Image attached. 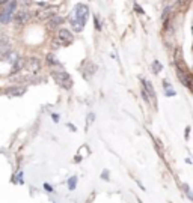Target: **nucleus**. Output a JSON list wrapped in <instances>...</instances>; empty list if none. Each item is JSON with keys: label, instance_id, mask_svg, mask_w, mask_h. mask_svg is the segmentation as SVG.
Instances as JSON below:
<instances>
[{"label": "nucleus", "instance_id": "nucleus-7", "mask_svg": "<svg viewBox=\"0 0 193 203\" xmlns=\"http://www.w3.org/2000/svg\"><path fill=\"white\" fill-rule=\"evenodd\" d=\"M6 93L9 96H21V95L26 93V89L24 87H11V89H8Z\"/></svg>", "mask_w": 193, "mask_h": 203}, {"label": "nucleus", "instance_id": "nucleus-12", "mask_svg": "<svg viewBox=\"0 0 193 203\" xmlns=\"http://www.w3.org/2000/svg\"><path fill=\"white\" fill-rule=\"evenodd\" d=\"M3 59L5 60H8V62H12V63H15V60L18 59L17 57V53L15 51H8L5 56H3Z\"/></svg>", "mask_w": 193, "mask_h": 203}, {"label": "nucleus", "instance_id": "nucleus-20", "mask_svg": "<svg viewBox=\"0 0 193 203\" xmlns=\"http://www.w3.org/2000/svg\"><path fill=\"white\" fill-rule=\"evenodd\" d=\"M45 190H48V191H51V186L48 185V184H45Z\"/></svg>", "mask_w": 193, "mask_h": 203}, {"label": "nucleus", "instance_id": "nucleus-15", "mask_svg": "<svg viewBox=\"0 0 193 203\" xmlns=\"http://www.w3.org/2000/svg\"><path fill=\"white\" fill-rule=\"evenodd\" d=\"M8 47H9V42L6 39H2V41H0V53L8 51Z\"/></svg>", "mask_w": 193, "mask_h": 203}, {"label": "nucleus", "instance_id": "nucleus-13", "mask_svg": "<svg viewBox=\"0 0 193 203\" xmlns=\"http://www.w3.org/2000/svg\"><path fill=\"white\" fill-rule=\"evenodd\" d=\"M71 26H73V29H74L76 32H80V30L83 29V26L80 24V23L77 21L76 18H71Z\"/></svg>", "mask_w": 193, "mask_h": 203}, {"label": "nucleus", "instance_id": "nucleus-5", "mask_svg": "<svg viewBox=\"0 0 193 203\" xmlns=\"http://www.w3.org/2000/svg\"><path fill=\"white\" fill-rule=\"evenodd\" d=\"M26 66L29 69V72L35 74V72H38V71L41 69V63H39V60L36 59V57H30V59L26 62Z\"/></svg>", "mask_w": 193, "mask_h": 203}, {"label": "nucleus", "instance_id": "nucleus-6", "mask_svg": "<svg viewBox=\"0 0 193 203\" xmlns=\"http://www.w3.org/2000/svg\"><path fill=\"white\" fill-rule=\"evenodd\" d=\"M62 21H63V18L60 17V15H54L50 20H47V26H48V29H54V27L62 24Z\"/></svg>", "mask_w": 193, "mask_h": 203}, {"label": "nucleus", "instance_id": "nucleus-2", "mask_svg": "<svg viewBox=\"0 0 193 203\" xmlns=\"http://www.w3.org/2000/svg\"><path fill=\"white\" fill-rule=\"evenodd\" d=\"M53 77L56 78V81H58L60 86H63L65 89H69L71 86H73V80H71V77L68 75L65 71H59V72H53Z\"/></svg>", "mask_w": 193, "mask_h": 203}, {"label": "nucleus", "instance_id": "nucleus-21", "mask_svg": "<svg viewBox=\"0 0 193 203\" xmlns=\"http://www.w3.org/2000/svg\"><path fill=\"white\" fill-rule=\"evenodd\" d=\"M0 14H2V9H0Z\"/></svg>", "mask_w": 193, "mask_h": 203}, {"label": "nucleus", "instance_id": "nucleus-18", "mask_svg": "<svg viewBox=\"0 0 193 203\" xmlns=\"http://www.w3.org/2000/svg\"><path fill=\"white\" fill-rule=\"evenodd\" d=\"M136 11L139 12V14H143V11H142V8L139 6V5H136Z\"/></svg>", "mask_w": 193, "mask_h": 203}, {"label": "nucleus", "instance_id": "nucleus-11", "mask_svg": "<svg viewBox=\"0 0 193 203\" xmlns=\"http://www.w3.org/2000/svg\"><path fill=\"white\" fill-rule=\"evenodd\" d=\"M24 65H26V60L18 57V59L15 60V63H14V72H20V71L24 68Z\"/></svg>", "mask_w": 193, "mask_h": 203}, {"label": "nucleus", "instance_id": "nucleus-1", "mask_svg": "<svg viewBox=\"0 0 193 203\" xmlns=\"http://www.w3.org/2000/svg\"><path fill=\"white\" fill-rule=\"evenodd\" d=\"M58 6H47V8L41 9V11H36L35 14V18L38 20H50L51 17L58 15Z\"/></svg>", "mask_w": 193, "mask_h": 203}, {"label": "nucleus", "instance_id": "nucleus-19", "mask_svg": "<svg viewBox=\"0 0 193 203\" xmlns=\"http://www.w3.org/2000/svg\"><path fill=\"white\" fill-rule=\"evenodd\" d=\"M95 27H97V29H101V26H100V23H98V18L95 17Z\"/></svg>", "mask_w": 193, "mask_h": 203}, {"label": "nucleus", "instance_id": "nucleus-14", "mask_svg": "<svg viewBox=\"0 0 193 203\" xmlns=\"http://www.w3.org/2000/svg\"><path fill=\"white\" fill-rule=\"evenodd\" d=\"M175 62L178 65H180V62L183 63V53H181L180 48H175Z\"/></svg>", "mask_w": 193, "mask_h": 203}, {"label": "nucleus", "instance_id": "nucleus-9", "mask_svg": "<svg viewBox=\"0 0 193 203\" xmlns=\"http://www.w3.org/2000/svg\"><path fill=\"white\" fill-rule=\"evenodd\" d=\"M143 90L146 92V95H148L150 98H154V96H155V95H154V87H152L151 83H150V81H146V80L143 81Z\"/></svg>", "mask_w": 193, "mask_h": 203}, {"label": "nucleus", "instance_id": "nucleus-3", "mask_svg": "<svg viewBox=\"0 0 193 203\" xmlns=\"http://www.w3.org/2000/svg\"><path fill=\"white\" fill-rule=\"evenodd\" d=\"M88 15H89V8L86 5H79L76 9V20L80 23L82 26L86 24V20H88Z\"/></svg>", "mask_w": 193, "mask_h": 203}, {"label": "nucleus", "instance_id": "nucleus-4", "mask_svg": "<svg viewBox=\"0 0 193 203\" xmlns=\"http://www.w3.org/2000/svg\"><path fill=\"white\" fill-rule=\"evenodd\" d=\"M30 20V12L27 11V9H20L15 12V15H14V21L17 23V24H24Z\"/></svg>", "mask_w": 193, "mask_h": 203}, {"label": "nucleus", "instance_id": "nucleus-8", "mask_svg": "<svg viewBox=\"0 0 193 203\" xmlns=\"http://www.w3.org/2000/svg\"><path fill=\"white\" fill-rule=\"evenodd\" d=\"M56 36L65 39V41H68V42H73V33H71L69 30H67V29H60V32H59Z\"/></svg>", "mask_w": 193, "mask_h": 203}, {"label": "nucleus", "instance_id": "nucleus-16", "mask_svg": "<svg viewBox=\"0 0 193 203\" xmlns=\"http://www.w3.org/2000/svg\"><path fill=\"white\" fill-rule=\"evenodd\" d=\"M152 71H154L155 74H157V72H160V71H161V63L155 60V62L152 63Z\"/></svg>", "mask_w": 193, "mask_h": 203}, {"label": "nucleus", "instance_id": "nucleus-10", "mask_svg": "<svg viewBox=\"0 0 193 203\" xmlns=\"http://www.w3.org/2000/svg\"><path fill=\"white\" fill-rule=\"evenodd\" d=\"M69 44L71 42H68V41L59 38V36H56V38L53 39V47H58V48H60V47H67V45H69Z\"/></svg>", "mask_w": 193, "mask_h": 203}, {"label": "nucleus", "instance_id": "nucleus-17", "mask_svg": "<svg viewBox=\"0 0 193 203\" xmlns=\"http://www.w3.org/2000/svg\"><path fill=\"white\" fill-rule=\"evenodd\" d=\"M76 186V178H73L69 181V188H74Z\"/></svg>", "mask_w": 193, "mask_h": 203}]
</instances>
